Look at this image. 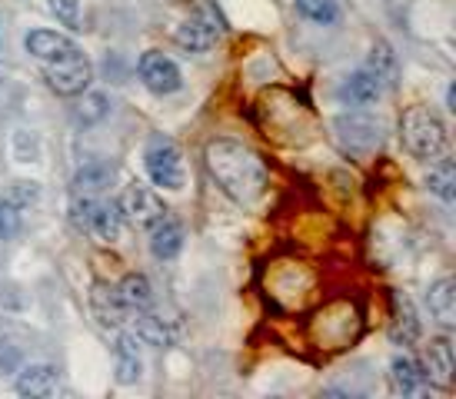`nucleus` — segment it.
Instances as JSON below:
<instances>
[{"label":"nucleus","instance_id":"nucleus-13","mask_svg":"<svg viewBox=\"0 0 456 399\" xmlns=\"http://www.w3.org/2000/svg\"><path fill=\"white\" fill-rule=\"evenodd\" d=\"M390 387L393 393H400V396H417L427 389V373H423V366H419L413 356H393L390 360Z\"/></svg>","mask_w":456,"mask_h":399},{"label":"nucleus","instance_id":"nucleus-9","mask_svg":"<svg viewBox=\"0 0 456 399\" xmlns=\"http://www.w3.org/2000/svg\"><path fill=\"white\" fill-rule=\"evenodd\" d=\"M390 343L393 346H413L419 339V316L413 299L406 293H393V320H390Z\"/></svg>","mask_w":456,"mask_h":399},{"label":"nucleus","instance_id":"nucleus-15","mask_svg":"<svg viewBox=\"0 0 456 399\" xmlns=\"http://www.w3.org/2000/svg\"><path fill=\"white\" fill-rule=\"evenodd\" d=\"M24 47L30 57H37L40 63H47V61L64 57V53H74L77 44L67 37V34H57V30H30L24 37Z\"/></svg>","mask_w":456,"mask_h":399},{"label":"nucleus","instance_id":"nucleus-11","mask_svg":"<svg viewBox=\"0 0 456 399\" xmlns=\"http://www.w3.org/2000/svg\"><path fill=\"white\" fill-rule=\"evenodd\" d=\"M383 94V80L373 70H356V74H350L346 80L340 84V90H337V97L343 100V103H350V107H370V103H377Z\"/></svg>","mask_w":456,"mask_h":399},{"label":"nucleus","instance_id":"nucleus-30","mask_svg":"<svg viewBox=\"0 0 456 399\" xmlns=\"http://www.w3.org/2000/svg\"><path fill=\"white\" fill-rule=\"evenodd\" d=\"M446 107H450V110H456V90L453 87L446 90Z\"/></svg>","mask_w":456,"mask_h":399},{"label":"nucleus","instance_id":"nucleus-17","mask_svg":"<svg viewBox=\"0 0 456 399\" xmlns=\"http://www.w3.org/2000/svg\"><path fill=\"white\" fill-rule=\"evenodd\" d=\"M216 37H220V27L210 17H203V13H197V17H191V20H183L177 27V44L183 50H191V53L210 50L216 44Z\"/></svg>","mask_w":456,"mask_h":399},{"label":"nucleus","instance_id":"nucleus-5","mask_svg":"<svg viewBox=\"0 0 456 399\" xmlns=\"http://www.w3.org/2000/svg\"><path fill=\"white\" fill-rule=\"evenodd\" d=\"M333 130L343 147L356 150V153H370L383 143V124L367 113H343L333 120Z\"/></svg>","mask_w":456,"mask_h":399},{"label":"nucleus","instance_id":"nucleus-14","mask_svg":"<svg viewBox=\"0 0 456 399\" xmlns=\"http://www.w3.org/2000/svg\"><path fill=\"white\" fill-rule=\"evenodd\" d=\"M84 230H90L97 240H103V243H117L120 240V233H124V216H120V207H117L114 200L110 203H97L94 200V207H90L87 213V226Z\"/></svg>","mask_w":456,"mask_h":399},{"label":"nucleus","instance_id":"nucleus-16","mask_svg":"<svg viewBox=\"0 0 456 399\" xmlns=\"http://www.w3.org/2000/svg\"><path fill=\"white\" fill-rule=\"evenodd\" d=\"M151 230V253L157 260H174L180 249H183V226L174 216H160L157 224L147 226Z\"/></svg>","mask_w":456,"mask_h":399},{"label":"nucleus","instance_id":"nucleus-23","mask_svg":"<svg viewBox=\"0 0 456 399\" xmlns=\"http://www.w3.org/2000/svg\"><path fill=\"white\" fill-rule=\"evenodd\" d=\"M117 293L127 303V310H151L153 306V287L143 273H127L117 283Z\"/></svg>","mask_w":456,"mask_h":399},{"label":"nucleus","instance_id":"nucleus-25","mask_svg":"<svg viewBox=\"0 0 456 399\" xmlns=\"http://www.w3.org/2000/svg\"><path fill=\"white\" fill-rule=\"evenodd\" d=\"M370 70L380 77L383 87H390V84H393V77H396V57H393V50L387 47V44H377V47H373Z\"/></svg>","mask_w":456,"mask_h":399},{"label":"nucleus","instance_id":"nucleus-28","mask_svg":"<svg viewBox=\"0 0 456 399\" xmlns=\"http://www.w3.org/2000/svg\"><path fill=\"white\" fill-rule=\"evenodd\" d=\"M37 197H40V187L34 183V180H30V183H27V180H17V183L11 187V197H7V200H11L13 207L27 210L30 203H37Z\"/></svg>","mask_w":456,"mask_h":399},{"label":"nucleus","instance_id":"nucleus-19","mask_svg":"<svg viewBox=\"0 0 456 399\" xmlns=\"http://www.w3.org/2000/svg\"><path fill=\"white\" fill-rule=\"evenodd\" d=\"M114 183V163L110 160H87L74 174V197H94Z\"/></svg>","mask_w":456,"mask_h":399},{"label":"nucleus","instance_id":"nucleus-27","mask_svg":"<svg viewBox=\"0 0 456 399\" xmlns=\"http://www.w3.org/2000/svg\"><path fill=\"white\" fill-rule=\"evenodd\" d=\"M20 230V207H13L11 200H0V237L7 240Z\"/></svg>","mask_w":456,"mask_h":399},{"label":"nucleus","instance_id":"nucleus-6","mask_svg":"<svg viewBox=\"0 0 456 399\" xmlns=\"http://www.w3.org/2000/svg\"><path fill=\"white\" fill-rule=\"evenodd\" d=\"M140 70V80H143V87L157 94V97H167V94H177L183 87V74H180V67L167 53L160 50H147L137 63Z\"/></svg>","mask_w":456,"mask_h":399},{"label":"nucleus","instance_id":"nucleus-29","mask_svg":"<svg viewBox=\"0 0 456 399\" xmlns=\"http://www.w3.org/2000/svg\"><path fill=\"white\" fill-rule=\"evenodd\" d=\"M51 11L57 13V20L80 30V0H51Z\"/></svg>","mask_w":456,"mask_h":399},{"label":"nucleus","instance_id":"nucleus-21","mask_svg":"<svg viewBox=\"0 0 456 399\" xmlns=\"http://www.w3.org/2000/svg\"><path fill=\"white\" fill-rule=\"evenodd\" d=\"M137 333L134 337L140 343H147V346H170L174 343V326L167 323L164 316H157L151 310H137Z\"/></svg>","mask_w":456,"mask_h":399},{"label":"nucleus","instance_id":"nucleus-18","mask_svg":"<svg viewBox=\"0 0 456 399\" xmlns=\"http://www.w3.org/2000/svg\"><path fill=\"white\" fill-rule=\"evenodd\" d=\"M53 389H57V370H53L51 362H30V366H24L17 373V393L20 396L40 399L51 396Z\"/></svg>","mask_w":456,"mask_h":399},{"label":"nucleus","instance_id":"nucleus-20","mask_svg":"<svg viewBox=\"0 0 456 399\" xmlns=\"http://www.w3.org/2000/svg\"><path fill=\"white\" fill-rule=\"evenodd\" d=\"M427 306H430V316L440 326H456V283L453 276H440L436 283L427 293Z\"/></svg>","mask_w":456,"mask_h":399},{"label":"nucleus","instance_id":"nucleus-1","mask_svg":"<svg viewBox=\"0 0 456 399\" xmlns=\"http://www.w3.org/2000/svg\"><path fill=\"white\" fill-rule=\"evenodd\" d=\"M203 160H207V170L216 180V187L224 190L233 203L254 207L256 200L266 193V183H270L266 160L254 147L240 143V140H210L207 150H203Z\"/></svg>","mask_w":456,"mask_h":399},{"label":"nucleus","instance_id":"nucleus-26","mask_svg":"<svg viewBox=\"0 0 456 399\" xmlns=\"http://www.w3.org/2000/svg\"><path fill=\"white\" fill-rule=\"evenodd\" d=\"M107 97L103 94H87L84 90V100H80V110H77V117L84 120V124H97V120H103L107 117Z\"/></svg>","mask_w":456,"mask_h":399},{"label":"nucleus","instance_id":"nucleus-7","mask_svg":"<svg viewBox=\"0 0 456 399\" xmlns=\"http://www.w3.org/2000/svg\"><path fill=\"white\" fill-rule=\"evenodd\" d=\"M117 207H120V216L127 220L130 226H137V230H147L151 224H157L160 216H164V203L157 200L151 187H143V183H130L120 200H117Z\"/></svg>","mask_w":456,"mask_h":399},{"label":"nucleus","instance_id":"nucleus-10","mask_svg":"<svg viewBox=\"0 0 456 399\" xmlns=\"http://www.w3.org/2000/svg\"><path fill=\"white\" fill-rule=\"evenodd\" d=\"M423 360H427V379L440 383V387H453L456 376V349L450 337L430 339V346L423 349Z\"/></svg>","mask_w":456,"mask_h":399},{"label":"nucleus","instance_id":"nucleus-3","mask_svg":"<svg viewBox=\"0 0 456 399\" xmlns=\"http://www.w3.org/2000/svg\"><path fill=\"white\" fill-rule=\"evenodd\" d=\"M143 167H147L153 187L170 190V193L183 190V157H180V147L170 137H164V134L151 137V143L143 150Z\"/></svg>","mask_w":456,"mask_h":399},{"label":"nucleus","instance_id":"nucleus-8","mask_svg":"<svg viewBox=\"0 0 456 399\" xmlns=\"http://www.w3.org/2000/svg\"><path fill=\"white\" fill-rule=\"evenodd\" d=\"M90 310H94V320L107 330H120V326L127 323V303L120 299L117 287L110 283H94L90 289Z\"/></svg>","mask_w":456,"mask_h":399},{"label":"nucleus","instance_id":"nucleus-2","mask_svg":"<svg viewBox=\"0 0 456 399\" xmlns=\"http://www.w3.org/2000/svg\"><path fill=\"white\" fill-rule=\"evenodd\" d=\"M400 140L417 160H436L440 153H446V124L433 107H406L400 120Z\"/></svg>","mask_w":456,"mask_h":399},{"label":"nucleus","instance_id":"nucleus-24","mask_svg":"<svg viewBox=\"0 0 456 399\" xmlns=\"http://www.w3.org/2000/svg\"><path fill=\"white\" fill-rule=\"evenodd\" d=\"M297 11H300V17H306V20H314V24H337L340 20V0H297Z\"/></svg>","mask_w":456,"mask_h":399},{"label":"nucleus","instance_id":"nucleus-4","mask_svg":"<svg viewBox=\"0 0 456 399\" xmlns=\"http://www.w3.org/2000/svg\"><path fill=\"white\" fill-rule=\"evenodd\" d=\"M44 77H47L53 94H61V97H80L90 87V80H94V67H90V61L77 47L74 53H64L57 61L44 63Z\"/></svg>","mask_w":456,"mask_h":399},{"label":"nucleus","instance_id":"nucleus-12","mask_svg":"<svg viewBox=\"0 0 456 399\" xmlns=\"http://www.w3.org/2000/svg\"><path fill=\"white\" fill-rule=\"evenodd\" d=\"M114 373L120 387H130L143 376V356H140V339L134 333H120L114 343Z\"/></svg>","mask_w":456,"mask_h":399},{"label":"nucleus","instance_id":"nucleus-22","mask_svg":"<svg viewBox=\"0 0 456 399\" xmlns=\"http://www.w3.org/2000/svg\"><path fill=\"white\" fill-rule=\"evenodd\" d=\"M427 187L430 193L444 200V203H453L456 200V163L450 157H436V163L430 167V174H427Z\"/></svg>","mask_w":456,"mask_h":399}]
</instances>
